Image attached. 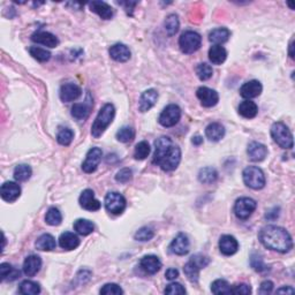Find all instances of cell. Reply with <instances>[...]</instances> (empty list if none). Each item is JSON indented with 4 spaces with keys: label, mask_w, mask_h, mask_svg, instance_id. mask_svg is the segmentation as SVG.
Here are the masks:
<instances>
[{
    "label": "cell",
    "mask_w": 295,
    "mask_h": 295,
    "mask_svg": "<svg viewBox=\"0 0 295 295\" xmlns=\"http://www.w3.org/2000/svg\"><path fill=\"white\" fill-rule=\"evenodd\" d=\"M181 161V150L173 144L169 136H161L155 142V154L152 163L165 172L174 171Z\"/></svg>",
    "instance_id": "6da1fadb"
},
{
    "label": "cell",
    "mask_w": 295,
    "mask_h": 295,
    "mask_svg": "<svg viewBox=\"0 0 295 295\" xmlns=\"http://www.w3.org/2000/svg\"><path fill=\"white\" fill-rule=\"evenodd\" d=\"M259 239L260 243L270 250L285 254L293 248V240L286 229L276 225H268L260 229Z\"/></svg>",
    "instance_id": "7a4b0ae2"
},
{
    "label": "cell",
    "mask_w": 295,
    "mask_h": 295,
    "mask_svg": "<svg viewBox=\"0 0 295 295\" xmlns=\"http://www.w3.org/2000/svg\"><path fill=\"white\" fill-rule=\"evenodd\" d=\"M114 116H116V108H114L113 104H105L104 106L101 108V111L98 112V116L96 117L95 122L92 123L91 135L94 136L95 139L101 138V136L104 134L105 130L107 129V127L112 123V121L114 119Z\"/></svg>",
    "instance_id": "3957f363"
},
{
    "label": "cell",
    "mask_w": 295,
    "mask_h": 295,
    "mask_svg": "<svg viewBox=\"0 0 295 295\" xmlns=\"http://www.w3.org/2000/svg\"><path fill=\"white\" fill-rule=\"evenodd\" d=\"M271 136L273 141L282 149L293 148V135L288 127L282 122H275L271 127Z\"/></svg>",
    "instance_id": "277c9868"
},
{
    "label": "cell",
    "mask_w": 295,
    "mask_h": 295,
    "mask_svg": "<svg viewBox=\"0 0 295 295\" xmlns=\"http://www.w3.org/2000/svg\"><path fill=\"white\" fill-rule=\"evenodd\" d=\"M242 176H243L244 185L251 189L259 191L265 186V175H264L263 171L257 166L246 167L242 173Z\"/></svg>",
    "instance_id": "5b68a950"
},
{
    "label": "cell",
    "mask_w": 295,
    "mask_h": 295,
    "mask_svg": "<svg viewBox=\"0 0 295 295\" xmlns=\"http://www.w3.org/2000/svg\"><path fill=\"white\" fill-rule=\"evenodd\" d=\"M202 44V37L200 34L192 30H187L180 36L179 46L181 51L186 54H191L196 52L201 48Z\"/></svg>",
    "instance_id": "8992f818"
},
{
    "label": "cell",
    "mask_w": 295,
    "mask_h": 295,
    "mask_svg": "<svg viewBox=\"0 0 295 295\" xmlns=\"http://www.w3.org/2000/svg\"><path fill=\"white\" fill-rule=\"evenodd\" d=\"M105 208L112 215H121L126 209V198L117 191H111L105 196Z\"/></svg>",
    "instance_id": "52a82bcc"
},
{
    "label": "cell",
    "mask_w": 295,
    "mask_h": 295,
    "mask_svg": "<svg viewBox=\"0 0 295 295\" xmlns=\"http://www.w3.org/2000/svg\"><path fill=\"white\" fill-rule=\"evenodd\" d=\"M257 203L255 200L250 197H240L238 198L234 204V213L239 219L246 220L253 215L256 210Z\"/></svg>",
    "instance_id": "ba28073f"
},
{
    "label": "cell",
    "mask_w": 295,
    "mask_h": 295,
    "mask_svg": "<svg viewBox=\"0 0 295 295\" xmlns=\"http://www.w3.org/2000/svg\"><path fill=\"white\" fill-rule=\"evenodd\" d=\"M181 118V108L175 104H170L161 111L158 121L163 127H173Z\"/></svg>",
    "instance_id": "9c48e42d"
},
{
    "label": "cell",
    "mask_w": 295,
    "mask_h": 295,
    "mask_svg": "<svg viewBox=\"0 0 295 295\" xmlns=\"http://www.w3.org/2000/svg\"><path fill=\"white\" fill-rule=\"evenodd\" d=\"M102 156H103V151L99 148H92L90 149L87 154L86 160L82 164V170L86 173H94L99 165L102 160Z\"/></svg>",
    "instance_id": "30bf717a"
},
{
    "label": "cell",
    "mask_w": 295,
    "mask_h": 295,
    "mask_svg": "<svg viewBox=\"0 0 295 295\" xmlns=\"http://www.w3.org/2000/svg\"><path fill=\"white\" fill-rule=\"evenodd\" d=\"M189 248H191V242H189L187 235L184 234V233H179V234L173 239V241L171 242L169 249L170 253L174 254V255L184 256L189 253Z\"/></svg>",
    "instance_id": "8fae6325"
},
{
    "label": "cell",
    "mask_w": 295,
    "mask_h": 295,
    "mask_svg": "<svg viewBox=\"0 0 295 295\" xmlns=\"http://www.w3.org/2000/svg\"><path fill=\"white\" fill-rule=\"evenodd\" d=\"M196 96L204 107L216 106L219 102V96L217 94L216 90L208 88V87H201V88H198L196 91Z\"/></svg>",
    "instance_id": "7c38bea8"
},
{
    "label": "cell",
    "mask_w": 295,
    "mask_h": 295,
    "mask_svg": "<svg viewBox=\"0 0 295 295\" xmlns=\"http://www.w3.org/2000/svg\"><path fill=\"white\" fill-rule=\"evenodd\" d=\"M0 195H1L2 200L8 202V203H12V202H15L18 197H20L21 187L17 184V182L7 181L1 185V188H0Z\"/></svg>",
    "instance_id": "4fadbf2b"
},
{
    "label": "cell",
    "mask_w": 295,
    "mask_h": 295,
    "mask_svg": "<svg viewBox=\"0 0 295 295\" xmlns=\"http://www.w3.org/2000/svg\"><path fill=\"white\" fill-rule=\"evenodd\" d=\"M81 95H82V89L75 83H66V85L61 86L60 91H59V96L64 103L76 101Z\"/></svg>",
    "instance_id": "5bb4252c"
},
{
    "label": "cell",
    "mask_w": 295,
    "mask_h": 295,
    "mask_svg": "<svg viewBox=\"0 0 295 295\" xmlns=\"http://www.w3.org/2000/svg\"><path fill=\"white\" fill-rule=\"evenodd\" d=\"M80 206L85 210L88 211H97L101 209L102 204L97 198L95 197V192L91 189H86L82 191L79 198Z\"/></svg>",
    "instance_id": "9a60e30c"
},
{
    "label": "cell",
    "mask_w": 295,
    "mask_h": 295,
    "mask_svg": "<svg viewBox=\"0 0 295 295\" xmlns=\"http://www.w3.org/2000/svg\"><path fill=\"white\" fill-rule=\"evenodd\" d=\"M239 249V242L233 235L225 234L219 239V250L223 255L232 256Z\"/></svg>",
    "instance_id": "2e32d148"
},
{
    "label": "cell",
    "mask_w": 295,
    "mask_h": 295,
    "mask_svg": "<svg viewBox=\"0 0 295 295\" xmlns=\"http://www.w3.org/2000/svg\"><path fill=\"white\" fill-rule=\"evenodd\" d=\"M263 87L260 85V81L257 80H251L244 83L243 86L240 88V95L246 99H251L259 97L262 94Z\"/></svg>",
    "instance_id": "e0dca14e"
},
{
    "label": "cell",
    "mask_w": 295,
    "mask_h": 295,
    "mask_svg": "<svg viewBox=\"0 0 295 295\" xmlns=\"http://www.w3.org/2000/svg\"><path fill=\"white\" fill-rule=\"evenodd\" d=\"M158 99V92L155 89H148L145 90L143 94L141 95L139 102V110L144 113L148 112L150 108L156 104Z\"/></svg>",
    "instance_id": "ac0fdd59"
},
{
    "label": "cell",
    "mask_w": 295,
    "mask_h": 295,
    "mask_svg": "<svg viewBox=\"0 0 295 295\" xmlns=\"http://www.w3.org/2000/svg\"><path fill=\"white\" fill-rule=\"evenodd\" d=\"M108 53H110L111 58L113 59V60L118 61V63H126V61L129 60L130 54H132L128 46L121 44V43L112 45L110 50H108Z\"/></svg>",
    "instance_id": "d6986e66"
},
{
    "label": "cell",
    "mask_w": 295,
    "mask_h": 295,
    "mask_svg": "<svg viewBox=\"0 0 295 295\" xmlns=\"http://www.w3.org/2000/svg\"><path fill=\"white\" fill-rule=\"evenodd\" d=\"M139 266L148 275H155L160 270L161 262L157 256L147 255L142 257V260H139Z\"/></svg>",
    "instance_id": "ffe728a7"
},
{
    "label": "cell",
    "mask_w": 295,
    "mask_h": 295,
    "mask_svg": "<svg viewBox=\"0 0 295 295\" xmlns=\"http://www.w3.org/2000/svg\"><path fill=\"white\" fill-rule=\"evenodd\" d=\"M33 42L37 44H42L48 48H57L59 44V39L53 34L48 32H36L32 35Z\"/></svg>",
    "instance_id": "44dd1931"
},
{
    "label": "cell",
    "mask_w": 295,
    "mask_h": 295,
    "mask_svg": "<svg viewBox=\"0 0 295 295\" xmlns=\"http://www.w3.org/2000/svg\"><path fill=\"white\" fill-rule=\"evenodd\" d=\"M248 157L253 161H262L268 155V149L260 142H250L247 149Z\"/></svg>",
    "instance_id": "7402d4cb"
},
{
    "label": "cell",
    "mask_w": 295,
    "mask_h": 295,
    "mask_svg": "<svg viewBox=\"0 0 295 295\" xmlns=\"http://www.w3.org/2000/svg\"><path fill=\"white\" fill-rule=\"evenodd\" d=\"M42 268V260L37 255L28 256L23 262V272L28 277H34Z\"/></svg>",
    "instance_id": "603a6c76"
},
{
    "label": "cell",
    "mask_w": 295,
    "mask_h": 295,
    "mask_svg": "<svg viewBox=\"0 0 295 295\" xmlns=\"http://www.w3.org/2000/svg\"><path fill=\"white\" fill-rule=\"evenodd\" d=\"M89 7L90 11L94 12L103 20H110L113 17V9L110 5L104 1H91L89 2Z\"/></svg>",
    "instance_id": "cb8c5ba5"
},
{
    "label": "cell",
    "mask_w": 295,
    "mask_h": 295,
    "mask_svg": "<svg viewBox=\"0 0 295 295\" xmlns=\"http://www.w3.org/2000/svg\"><path fill=\"white\" fill-rule=\"evenodd\" d=\"M59 246L65 250H74L80 246V239L75 233L65 232L59 237Z\"/></svg>",
    "instance_id": "d4e9b609"
},
{
    "label": "cell",
    "mask_w": 295,
    "mask_h": 295,
    "mask_svg": "<svg viewBox=\"0 0 295 295\" xmlns=\"http://www.w3.org/2000/svg\"><path fill=\"white\" fill-rule=\"evenodd\" d=\"M92 101H87L85 103H75L72 106V116L76 120H86L89 117L92 108Z\"/></svg>",
    "instance_id": "484cf974"
},
{
    "label": "cell",
    "mask_w": 295,
    "mask_h": 295,
    "mask_svg": "<svg viewBox=\"0 0 295 295\" xmlns=\"http://www.w3.org/2000/svg\"><path fill=\"white\" fill-rule=\"evenodd\" d=\"M224 135H225V128H224L222 123L212 122L207 126L206 136L210 141L218 142L224 138Z\"/></svg>",
    "instance_id": "4316f807"
},
{
    "label": "cell",
    "mask_w": 295,
    "mask_h": 295,
    "mask_svg": "<svg viewBox=\"0 0 295 295\" xmlns=\"http://www.w3.org/2000/svg\"><path fill=\"white\" fill-rule=\"evenodd\" d=\"M257 113H259V107H257L256 103L251 102L250 99L243 101L239 105V114L246 119H253L257 116Z\"/></svg>",
    "instance_id": "83f0119b"
},
{
    "label": "cell",
    "mask_w": 295,
    "mask_h": 295,
    "mask_svg": "<svg viewBox=\"0 0 295 295\" xmlns=\"http://www.w3.org/2000/svg\"><path fill=\"white\" fill-rule=\"evenodd\" d=\"M227 58V51L222 45H213L209 50V59L213 65H222Z\"/></svg>",
    "instance_id": "f1b7e54d"
},
{
    "label": "cell",
    "mask_w": 295,
    "mask_h": 295,
    "mask_svg": "<svg viewBox=\"0 0 295 295\" xmlns=\"http://www.w3.org/2000/svg\"><path fill=\"white\" fill-rule=\"evenodd\" d=\"M231 36L227 28H216L209 34V40L215 45H222L226 43Z\"/></svg>",
    "instance_id": "f546056e"
},
{
    "label": "cell",
    "mask_w": 295,
    "mask_h": 295,
    "mask_svg": "<svg viewBox=\"0 0 295 295\" xmlns=\"http://www.w3.org/2000/svg\"><path fill=\"white\" fill-rule=\"evenodd\" d=\"M36 248L40 251H51L55 249V246H57V243H55V239L52 237L51 234H43L40 235V237L36 240L35 243Z\"/></svg>",
    "instance_id": "4dcf8cb0"
},
{
    "label": "cell",
    "mask_w": 295,
    "mask_h": 295,
    "mask_svg": "<svg viewBox=\"0 0 295 295\" xmlns=\"http://www.w3.org/2000/svg\"><path fill=\"white\" fill-rule=\"evenodd\" d=\"M201 268L197 265L196 263L194 262V260L189 259V260L187 263L185 264V268H184V272L186 275V277L189 281L194 282V284H196L198 281V278H200V271Z\"/></svg>",
    "instance_id": "1f68e13d"
},
{
    "label": "cell",
    "mask_w": 295,
    "mask_h": 295,
    "mask_svg": "<svg viewBox=\"0 0 295 295\" xmlns=\"http://www.w3.org/2000/svg\"><path fill=\"white\" fill-rule=\"evenodd\" d=\"M217 179H218V172L213 167H204V169H201L200 172H198V181L201 184H212Z\"/></svg>",
    "instance_id": "d6a6232c"
},
{
    "label": "cell",
    "mask_w": 295,
    "mask_h": 295,
    "mask_svg": "<svg viewBox=\"0 0 295 295\" xmlns=\"http://www.w3.org/2000/svg\"><path fill=\"white\" fill-rule=\"evenodd\" d=\"M74 231H75L77 234L86 237V235L91 234V233L95 231V225L88 219L81 218L77 219L76 222L74 223Z\"/></svg>",
    "instance_id": "836d02e7"
},
{
    "label": "cell",
    "mask_w": 295,
    "mask_h": 295,
    "mask_svg": "<svg viewBox=\"0 0 295 295\" xmlns=\"http://www.w3.org/2000/svg\"><path fill=\"white\" fill-rule=\"evenodd\" d=\"M0 277L1 280H15L20 277V271L15 270L9 263L0 264Z\"/></svg>",
    "instance_id": "e575fe53"
},
{
    "label": "cell",
    "mask_w": 295,
    "mask_h": 295,
    "mask_svg": "<svg viewBox=\"0 0 295 295\" xmlns=\"http://www.w3.org/2000/svg\"><path fill=\"white\" fill-rule=\"evenodd\" d=\"M32 174H33L32 167L29 165H26V164L17 165L14 170V179L18 182L27 181V180L30 179Z\"/></svg>",
    "instance_id": "d590c367"
},
{
    "label": "cell",
    "mask_w": 295,
    "mask_h": 295,
    "mask_svg": "<svg viewBox=\"0 0 295 295\" xmlns=\"http://www.w3.org/2000/svg\"><path fill=\"white\" fill-rule=\"evenodd\" d=\"M18 292L23 295H36L40 293V286L33 280H24L20 284Z\"/></svg>",
    "instance_id": "8d00e7d4"
},
{
    "label": "cell",
    "mask_w": 295,
    "mask_h": 295,
    "mask_svg": "<svg viewBox=\"0 0 295 295\" xmlns=\"http://www.w3.org/2000/svg\"><path fill=\"white\" fill-rule=\"evenodd\" d=\"M28 51H29L30 55L34 59H36L37 61H39V63H46L51 58V53H50L48 50L38 48V46H30L28 49Z\"/></svg>",
    "instance_id": "74e56055"
},
{
    "label": "cell",
    "mask_w": 295,
    "mask_h": 295,
    "mask_svg": "<svg viewBox=\"0 0 295 295\" xmlns=\"http://www.w3.org/2000/svg\"><path fill=\"white\" fill-rule=\"evenodd\" d=\"M164 26H165V30H166L167 35H169V36H174L175 34L178 33L179 27H180L178 15L170 14L169 17H166Z\"/></svg>",
    "instance_id": "f35d334b"
},
{
    "label": "cell",
    "mask_w": 295,
    "mask_h": 295,
    "mask_svg": "<svg viewBox=\"0 0 295 295\" xmlns=\"http://www.w3.org/2000/svg\"><path fill=\"white\" fill-rule=\"evenodd\" d=\"M45 222L50 226H58L63 222V215L57 208H50L45 215Z\"/></svg>",
    "instance_id": "ab89813d"
},
{
    "label": "cell",
    "mask_w": 295,
    "mask_h": 295,
    "mask_svg": "<svg viewBox=\"0 0 295 295\" xmlns=\"http://www.w3.org/2000/svg\"><path fill=\"white\" fill-rule=\"evenodd\" d=\"M211 292L213 294L220 295V294H231L232 287L229 286V284L224 279H217L212 282L211 285Z\"/></svg>",
    "instance_id": "60d3db41"
},
{
    "label": "cell",
    "mask_w": 295,
    "mask_h": 295,
    "mask_svg": "<svg viewBox=\"0 0 295 295\" xmlns=\"http://www.w3.org/2000/svg\"><path fill=\"white\" fill-rule=\"evenodd\" d=\"M116 138L119 142H122V143H129V142H132L135 138V130L134 128H132V127L125 126L118 130Z\"/></svg>",
    "instance_id": "b9f144b4"
},
{
    "label": "cell",
    "mask_w": 295,
    "mask_h": 295,
    "mask_svg": "<svg viewBox=\"0 0 295 295\" xmlns=\"http://www.w3.org/2000/svg\"><path fill=\"white\" fill-rule=\"evenodd\" d=\"M74 139V133L72 129L69 128H61L59 130L58 135H57V141L59 144L65 145V147H67V145H69L72 143Z\"/></svg>",
    "instance_id": "7bdbcfd3"
},
{
    "label": "cell",
    "mask_w": 295,
    "mask_h": 295,
    "mask_svg": "<svg viewBox=\"0 0 295 295\" xmlns=\"http://www.w3.org/2000/svg\"><path fill=\"white\" fill-rule=\"evenodd\" d=\"M150 145L147 141H142L135 147V151H134V157L135 159L138 160H143L149 156L150 154Z\"/></svg>",
    "instance_id": "ee69618b"
},
{
    "label": "cell",
    "mask_w": 295,
    "mask_h": 295,
    "mask_svg": "<svg viewBox=\"0 0 295 295\" xmlns=\"http://www.w3.org/2000/svg\"><path fill=\"white\" fill-rule=\"evenodd\" d=\"M196 75L198 76V79H200L201 81H207V80L211 79L213 75L212 67L206 63L200 64L196 67Z\"/></svg>",
    "instance_id": "f6af8a7d"
},
{
    "label": "cell",
    "mask_w": 295,
    "mask_h": 295,
    "mask_svg": "<svg viewBox=\"0 0 295 295\" xmlns=\"http://www.w3.org/2000/svg\"><path fill=\"white\" fill-rule=\"evenodd\" d=\"M155 237V231L154 228L148 227V226H144V227H141L138 232L135 233V240L141 241V242H145L151 240L152 238Z\"/></svg>",
    "instance_id": "bcb514c9"
},
{
    "label": "cell",
    "mask_w": 295,
    "mask_h": 295,
    "mask_svg": "<svg viewBox=\"0 0 295 295\" xmlns=\"http://www.w3.org/2000/svg\"><path fill=\"white\" fill-rule=\"evenodd\" d=\"M250 265L257 272H263L268 270V266L263 262L262 256H260L259 254H253L250 256Z\"/></svg>",
    "instance_id": "7dc6e473"
},
{
    "label": "cell",
    "mask_w": 295,
    "mask_h": 295,
    "mask_svg": "<svg viewBox=\"0 0 295 295\" xmlns=\"http://www.w3.org/2000/svg\"><path fill=\"white\" fill-rule=\"evenodd\" d=\"M99 293L103 295H120L123 293V291L119 285L112 284L111 282V284L104 285V286L101 288V291H99Z\"/></svg>",
    "instance_id": "c3c4849f"
},
{
    "label": "cell",
    "mask_w": 295,
    "mask_h": 295,
    "mask_svg": "<svg viewBox=\"0 0 295 295\" xmlns=\"http://www.w3.org/2000/svg\"><path fill=\"white\" fill-rule=\"evenodd\" d=\"M164 293L170 295H178V294H186L187 293V291H186V288L182 286L181 284H179V282H171L170 285H167L166 286Z\"/></svg>",
    "instance_id": "681fc988"
},
{
    "label": "cell",
    "mask_w": 295,
    "mask_h": 295,
    "mask_svg": "<svg viewBox=\"0 0 295 295\" xmlns=\"http://www.w3.org/2000/svg\"><path fill=\"white\" fill-rule=\"evenodd\" d=\"M132 178H133V172L132 170L129 169L120 170L116 175V180L118 182H120V184H127V182H129L130 180H132Z\"/></svg>",
    "instance_id": "f907efd6"
},
{
    "label": "cell",
    "mask_w": 295,
    "mask_h": 295,
    "mask_svg": "<svg viewBox=\"0 0 295 295\" xmlns=\"http://www.w3.org/2000/svg\"><path fill=\"white\" fill-rule=\"evenodd\" d=\"M251 293V287L247 284H239L232 287L231 294H241V295H248Z\"/></svg>",
    "instance_id": "816d5d0a"
},
{
    "label": "cell",
    "mask_w": 295,
    "mask_h": 295,
    "mask_svg": "<svg viewBox=\"0 0 295 295\" xmlns=\"http://www.w3.org/2000/svg\"><path fill=\"white\" fill-rule=\"evenodd\" d=\"M273 291V282L271 280H265L260 284L259 293L260 294H270Z\"/></svg>",
    "instance_id": "f5cc1de1"
},
{
    "label": "cell",
    "mask_w": 295,
    "mask_h": 295,
    "mask_svg": "<svg viewBox=\"0 0 295 295\" xmlns=\"http://www.w3.org/2000/svg\"><path fill=\"white\" fill-rule=\"evenodd\" d=\"M165 277H166V279H169V280H175V279L179 277V271L176 269L171 268L166 271Z\"/></svg>",
    "instance_id": "db71d44e"
},
{
    "label": "cell",
    "mask_w": 295,
    "mask_h": 295,
    "mask_svg": "<svg viewBox=\"0 0 295 295\" xmlns=\"http://www.w3.org/2000/svg\"><path fill=\"white\" fill-rule=\"evenodd\" d=\"M277 293H278V294H281V293L294 294V293H295V291H294L292 287L287 286V287H281V288H279V290H277Z\"/></svg>",
    "instance_id": "11a10c76"
},
{
    "label": "cell",
    "mask_w": 295,
    "mask_h": 295,
    "mask_svg": "<svg viewBox=\"0 0 295 295\" xmlns=\"http://www.w3.org/2000/svg\"><path fill=\"white\" fill-rule=\"evenodd\" d=\"M191 142L194 145H201L202 143H203V138H201V136H198V135L194 136L191 139Z\"/></svg>",
    "instance_id": "9f6ffc18"
},
{
    "label": "cell",
    "mask_w": 295,
    "mask_h": 295,
    "mask_svg": "<svg viewBox=\"0 0 295 295\" xmlns=\"http://www.w3.org/2000/svg\"><path fill=\"white\" fill-rule=\"evenodd\" d=\"M293 49H294V40H292L291 44H290V57L292 59H294V52H293Z\"/></svg>",
    "instance_id": "6f0895ef"
}]
</instances>
